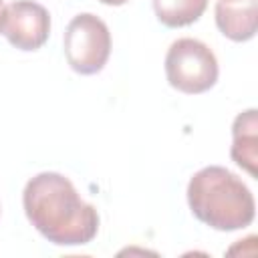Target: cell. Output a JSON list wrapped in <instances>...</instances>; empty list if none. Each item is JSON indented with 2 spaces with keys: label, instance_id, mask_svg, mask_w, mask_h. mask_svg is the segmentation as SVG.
Returning a JSON list of instances; mask_svg holds the SVG:
<instances>
[{
  "label": "cell",
  "instance_id": "cell-1",
  "mask_svg": "<svg viewBox=\"0 0 258 258\" xmlns=\"http://www.w3.org/2000/svg\"><path fill=\"white\" fill-rule=\"evenodd\" d=\"M22 208L36 232L54 246H85L99 232L97 208L56 171H42L26 181Z\"/></svg>",
  "mask_w": 258,
  "mask_h": 258
},
{
  "label": "cell",
  "instance_id": "cell-2",
  "mask_svg": "<svg viewBox=\"0 0 258 258\" xmlns=\"http://www.w3.org/2000/svg\"><path fill=\"white\" fill-rule=\"evenodd\" d=\"M185 194L191 214L218 232L244 230L254 222L256 202L252 191L222 165H208L196 171Z\"/></svg>",
  "mask_w": 258,
  "mask_h": 258
},
{
  "label": "cell",
  "instance_id": "cell-3",
  "mask_svg": "<svg viewBox=\"0 0 258 258\" xmlns=\"http://www.w3.org/2000/svg\"><path fill=\"white\" fill-rule=\"evenodd\" d=\"M167 83L185 95H200L218 83L220 67L214 50L198 38H177L165 54Z\"/></svg>",
  "mask_w": 258,
  "mask_h": 258
},
{
  "label": "cell",
  "instance_id": "cell-4",
  "mask_svg": "<svg viewBox=\"0 0 258 258\" xmlns=\"http://www.w3.org/2000/svg\"><path fill=\"white\" fill-rule=\"evenodd\" d=\"M69 67L79 75H97L105 69L111 54L109 26L95 14H77L62 38Z\"/></svg>",
  "mask_w": 258,
  "mask_h": 258
},
{
  "label": "cell",
  "instance_id": "cell-5",
  "mask_svg": "<svg viewBox=\"0 0 258 258\" xmlns=\"http://www.w3.org/2000/svg\"><path fill=\"white\" fill-rule=\"evenodd\" d=\"M0 34L18 50H38L50 34V14L34 0H14L0 12Z\"/></svg>",
  "mask_w": 258,
  "mask_h": 258
},
{
  "label": "cell",
  "instance_id": "cell-6",
  "mask_svg": "<svg viewBox=\"0 0 258 258\" xmlns=\"http://www.w3.org/2000/svg\"><path fill=\"white\" fill-rule=\"evenodd\" d=\"M214 14L216 26L226 38L234 42H246L254 38L258 28L256 0H218Z\"/></svg>",
  "mask_w": 258,
  "mask_h": 258
},
{
  "label": "cell",
  "instance_id": "cell-7",
  "mask_svg": "<svg viewBox=\"0 0 258 258\" xmlns=\"http://www.w3.org/2000/svg\"><path fill=\"white\" fill-rule=\"evenodd\" d=\"M258 111L248 109L240 115H236L232 123V147L230 157L236 165H240L244 171H248L252 177L258 175L256 163H258Z\"/></svg>",
  "mask_w": 258,
  "mask_h": 258
},
{
  "label": "cell",
  "instance_id": "cell-8",
  "mask_svg": "<svg viewBox=\"0 0 258 258\" xmlns=\"http://www.w3.org/2000/svg\"><path fill=\"white\" fill-rule=\"evenodd\" d=\"M208 0H153L157 20L167 28L189 26L206 12Z\"/></svg>",
  "mask_w": 258,
  "mask_h": 258
},
{
  "label": "cell",
  "instance_id": "cell-9",
  "mask_svg": "<svg viewBox=\"0 0 258 258\" xmlns=\"http://www.w3.org/2000/svg\"><path fill=\"white\" fill-rule=\"evenodd\" d=\"M101 4H107V6H123L125 2H129V0H99Z\"/></svg>",
  "mask_w": 258,
  "mask_h": 258
},
{
  "label": "cell",
  "instance_id": "cell-10",
  "mask_svg": "<svg viewBox=\"0 0 258 258\" xmlns=\"http://www.w3.org/2000/svg\"><path fill=\"white\" fill-rule=\"evenodd\" d=\"M2 8H4V0H0V12H2Z\"/></svg>",
  "mask_w": 258,
  "mask_h": 258
}]
</instances>
